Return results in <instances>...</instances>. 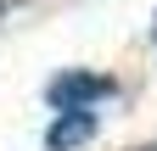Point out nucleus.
Masks as SVG:
<instances>
[{
	"mask_svg": "<svg viewBox=\"0 0 157 151\" xmlns=\"http://www.w3.org/2000/svg\"><path fill=\"white\" fill-rule=\"evenodd\" d=\"M95 134V106H73V112H56V123L45 129V151H78Z\"/></svg>",
	"mask_w": 157,
	"mask_h": 151,
	"instance_id": "obj_2",
	"label": "nucleus"
},
{
	"mask_svg": "<svg viewBox=\"0 0 157 151\" xmlns=\"http://www.w3.org/2000/svg\"><path fill=\"white\" fill-rule=\"evenodd\" d=\"M6 6H11V0H0V11H6Z\"/></svg>",
	"mask_w": 157,
	"mask_h": 151,
	"instance_id": "obj_5",
	"label": "nucleus"
},
{
	"mask_svg": "<svg viewBox=\"0 0 157 151\" xmlns=\"http://www.w3.org/2000/svg\"><path fill=\"white\" fill-rule=\"evenodd\" d=\"M151 39H157V17H151Z\"/></svg>",
	"mask_w": 157,
	"mask_h": 151,
	"instance_id": "obj_3",
	"label": "nucleus"
},
{
	"mask_svg": "<svg viewBox=\"0 0 157 151\" xmlns=\"http://www.w3.org/2000/svg\"><path fill=\"white\" fill-rule=\"evenodd\" d=\"M112 79L107 73H90V67H73V73H56V79L45 84V101L56 112H73V106H95V101H107L112 95Z\"/></svg>",
	"mask_w": 157,
	"mask_h": 151,
	"instance_id": "obj_1",
	"label": "nucleus"
},
{
	"mask_svg": "<svg viewBox=\"0 0 157 151\" xmlns=\"http://www.w3.org/2000/svg\"><path fill=\"white\" fill-rule=\"evenodd\" d=\"M135 151H157V145H135Z\"/></svg>",
	"mask_w": 157,
	"mask_h": 151,
	"instance_id": "obj_4",
	"label": "nucleus"
}]
</instances>
